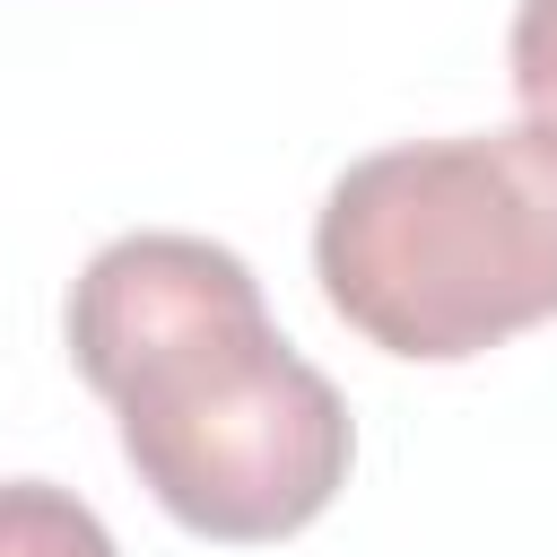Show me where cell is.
I'll return each instance as SVG.
<instances>
[{
    "instance_id": "1",
    "label": "cell",
    "mask_w": 557,
    "mask_h": 557,
    "mask_svg": "<svg viewBox=\"0 0 557 557\" xmlns=\"http://www.w3.org/2000/svg\"><path fill=\"white\" fill-rule=\"evenodd\" d=\"M70 357L113 400L139 487L200 540H287L348 487V400L209 235H113L70 287Z\"/></svg>"
},
{
    "instance_id": "2",
    "label": "cell",
    "mask_w": 557,
    "mask_h": 557,
    "mask_svg": "<svg viewBox=\"0 0 557 557\" xmlns=\"http://www.w3.org/2000/svg\"><path fill=\"white\" fill-rule=\"evenodd\" d=\"M331 313L383 357L461 366L557 313V131H453L357 157L313 218Z\"/></svg>"
},
{
    "instance_id": "3",
    "label": "cell",
    "mask_w": 557,
    "mask_h": 557,
    "mask_svg": "<svg viewBox=\"0 0 557 557\" xmlns=\"http://www.w3.org/2000/svg\"><path fill=\"white\" fill-rule=\"evenodd\" d=\"M0 557H122L96 505L52 479H0Z\"/></svg>"
},
{
    "instance_id": "4",
    "label": "cell",
    "mask_w": 557,
    "mask_h": 557,
    "mask_svg": "<svg viewBox=\"0 0 557 557\" xmlns=\"http://www.w3.org/2000/svg\"><path fill=\"white\" fill-rule=\"evenodd\" d=\"M505 70H513L522 122H548V131H557V0H522V9H513Z\"/></svg>"
}]
</instances>
